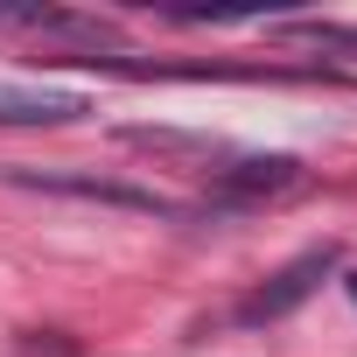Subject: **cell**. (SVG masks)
<instances>
[{
  "label": "cell",
  "mask_w": 357,
  "mask_h": 357,
  "mask_svg": "<svg viewBox=\"0 0 357 357\" xmlns=\"http://www.w3.org/2000/svg\"><path fill=\"white\" fill-rule=\"evenodd\" d=\"M343 287H350V308H357V273H350V280H343Z\"/></svg>",
  "instance_id": "52a82bcc"
},
{
  "label": "cell",
  "mask_w": 357,
  "mask_h": 357,
  "mask_svg": "<svg viewBox=\"0 0 357 357\" xmlns=\"http://www.w3.org/2000/svg\"><path fill=\"white\" fill-rule=\"evenodd\" d=\"M329 273H336V245H315V252L287 259L259 294H245V301H238V322H280V315H294V308H301Z\"/></svg>",
  "instance_id": "6da1fadb"
},
{
  "label": "cell",
  "mask_w": 357,
  "mask_h": 357,
  "mask_svg": "<svg viewBox=\"0 0 357 357\" xmlns=\"http://www.w3.org/2000/svg\"><path fill=\"white\" fill-rule=\"evenodd\" d=\"M126 147H147V154H197V161H225V140L211 133H183V126H119Z\"/></svg>",
  "instance_id": "5b68a950"
},
{
  "label": "cell",
  "mask_w": 357,
  "mask_h": 357,
  "mask_svg": "<svg viewBox=\"0 0 357 357\" xmlns=\"http://www.w3.org/2000/svg\"><path fill=\"white\" fill-rule=\"evenodd\" d=\"M84 91H50V84H0V126H70L84 119Z\"/></svg>",
  "instance_id": "3957f363"
},
{
  "label": "cell",
  "mask_w": 357,
  "mask_h": 357,
  "mask_svg": "<svg viewBox=\"0 0 357 357\" xmlns=\"http://www.w3.org/2000/svg\"><path fill=\"white\" fill-rule=\"evenodd\" d=\"M8 183H22V190H50V197H84V204H112V211H147V218H175V211H183V204L154 197V190L105 183V175H36V168H8Z\"/></svg>",
  "instance_id": "7a4b0ae2"
},
{
  "label": "cell",
  "mask_w": 357,
  "mask_h": 357,
  "mask_svg": "<svg viewBox=\"0 0 357 357\" xmlns=\"http://www.w3.org/2000/svg\"><path fill=\"white\" fill-rule=\"evenodd\" d=\"M280 36H301V43H315V50H350L357 56V29H336V22H273Z\"/></svg>",
  "instance_id": "8992f818"
},
{
  "label": "cell",
  "mask_w": 357,
  "mask_h": 357,
  "mask_svg": "<svg viewBox=\"0 0 357 357\" xmlns=\"http://www.w3.org/2000/svg\"><path fill=\"white\" fill-rule=\"evenodd\" d=\"M211 183L225 197H280L301 183V161L294 154H225V168H211Z\"/></svg>",
  "instance_id": "277c9868"
}]
</instances>
